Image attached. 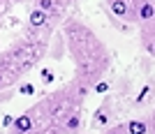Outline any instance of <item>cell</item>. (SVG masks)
Instances as JSON below:
<instances>
[{"label": "cell", "instance_id": "6da1fadb", "mask_svg": "<svg viewBox=\"0 0 155 134\" xmlns=\"http://www.w3.org/2000/svg\"><path fill=\"white\" fill-rule=\"evenodd\" d=\"M63 42L74 63V79L79 93L86 97V93L95 88V83L107 72L111 58L107 46L97 39V35L86 26L84 21L67 16L63 21Z\"/></svg>", "mask_w": 155, "mask_h": 134}, {"label": "cell", "instance_id": "7a4b0ae2", "mask_svg": "<svg viewBox=\"0 0 155 134\" xmlns=\"http://www.w3.org/2000/svg\"><path fill=\"white\" fill-rule=\"evenodd\" d=\"M81 104H84V95L79 93L77 83L70 81L37 100L21 116H16L7 134H63V125L70 116L81 111Z\"/></svg>", "mask_w": 155, "mask_h": 134}, {"label": "cell", "instance_id": "3957f363", "mask_svg": "<svg viewBox=\"0 0 155 134\" xmlns=\"http://www.w3.org/2000/svg\"><path fill=\"white\" fill-rule=\"evenodd\" d=\"M51 42V30L39 32V30H28L16 37L12 44L0 51V100H9V90L19 81L28 77L42 60L46 58Z\"/></svg>", "mask_w": 155, "mask_h": 134}, {"label": "cell", "instance_id": "277c9868", "mask_svg": "<svg viewBox=\"0 0 155 134\" xmlns=\"http://www.w3.org/2000/svg\"><path fill=\"white\" fill-rule=\"evenodd\" d=\"M125 129H127V134H148V123L141 118H134V120L125 123Z\"/></svg>", "mask_w": 155, "mask_h": 134}, {"label": "cell", "instance_id": "5b68a950", "mask_svg": "<svg viewBox=\"0 0 155 134\" xmlns=\"http://www.w3.org/2000/svg\"><path fill=\"white\" fill-rule=\"evenodd\" d=\"M81 129V111L67 118V123L63 125V134H77Z\"/></svg>", "mask_w": 155, "mask_h": 134}, {"label": "cell", "instance_id": "8992f818", "mask_svg": "<svg viewBox=\"0 0 155 134\" xmlns=\"http://www.w3.org/2000/svg\"><path fill=\"white\" fill-rule=\"evenodd\" d=\"M148 93H150V86H143V88H141V93L137 95V104H141L143 100H146V95H148Z\"/></svg>", "mask_w": 155, "mask_h": 134}, {"label": "cell", "instance_id": "52a82bcc", "mask_svg": "<svg viewBox=\"0 0 155 134\" xmlns=\"http://www.w3.org/2000/svg\"><path fill=\"white\" fill-rule=\"evenodd\" d=\"M95 90H97V93H107V90H109V83H107V81H97Z\"/></svg>", "mask_w": 155, "mask_h": 134}, {"label": "cell", "instance_id": "ba28073f", "mask_svg": "<svg viewBox=\"0 0 155 134\" xmlns=\"http://www.w3.org/2000/svg\"><path fill=\"white\" fill-rule=\"evenodd\" d=\"M5 9H7V7H5V5H0V16H2V12H5Z\"/></svg>", "mask_w": 155, "mask_h": 134}]
</instances>
